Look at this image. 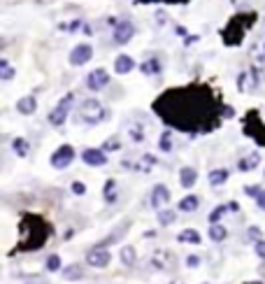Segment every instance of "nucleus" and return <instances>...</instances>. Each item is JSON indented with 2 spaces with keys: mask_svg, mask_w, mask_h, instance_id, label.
I'll return each instance as SVG.
<instances>
[{
  "mask_svg": "<svg viewBox=\"0 0 265 284\" xmlns=\"http://www.w3.org/2000/svg\"><path fill=\"white\" fill-rule=\"evenodd\" d=\"M17 110L21 112V114H33V112L37 110V100L33 96H24L17 103Z\"/></svg>",
  "mask_w": 265,
  "mask_h": 284,
  "instance_id": "f8f14e48",
  "label": "nucleus"
},
{
  "mask_svg": "<svg viewBox=\"0 0 265 284\" xmlns=\"http://www.w3.org/2000/svg\"><path fill=\"white\" fill-rule=\"evenodd\" d=\"M132 35H135V26H132L131 21H119L114 26L112 40H114V45H126V42H131Z\"/></svg>",
  "mask_w": 265,
  "mask_h": 284,
  "instance_id": "39448f33",
  "label": "nucleus"
},
{
  "mask_svg": "<svg viewBox=\"0 0 265 284\" xmlns=\"http://www.w3.org/2000/svg\"><path fill=\"white\" fill-rule=\"evenodd\" d=\"M247 284H263V282H261V280H256V282H247Z\"/></svg>",
  "mask_w": 265,
  "mask_h": 284,
  "instance_id": "72a5a7b5",
  "label": "nucleus"
},
{
  "mask_svg": "<svg viewBox=\"0 0 265 284\" xmlns=\"http://www.w3.org/2000/svg\"><path fill=\"white\" fill-rule=\"evenodd\" d=\"M72 100H75V93H65V96L58 100V105L52 110L49 121H52L53 126H63V124H65V119H68V114H70V110H72Z\"/></svg>",
  "mask_w": 265,
  "mask_h": 284,
  "instance_id": "f257e3e1",
  "label": "nucleus"
},
{
  "mask_svg": "<svg viewBox=\"0 0 265 284\" xmlns=\"http://www.w3.org/2000/svg\"><path fill=\"white\" fill-rule=\"evenodd\" d=\"M72 161H75V147H70V144H63L52 154V166L56 170H65Z\"/></svg>",
  "mask_w": 265,
  "mask_h": 284,
  "instance_id": "7ed1b4c3",
  "label": "nucleus"
},
{
  "mask_svg": "<svg viewBox=\"0 0 265 284\" xmlns=\"http://www.w3.org/2000/svg\"><path fill=\"white\" fill-rule=\"evenodd\" d=\"M80 114L84 121H88V124H98V121L105 116V110H103V105H100L98 100H84Z\"/></svg>",
  "mask_w": 265,
  "mask_h": 284,
  "instance_id": "f03ea898",
  "label": "nucleus"
},
{
  "mask_svg": "<svg viewBox=\"0 0 265 284\" xmlns=\"http://www.w3.org/2000/svg\"><path fill=\"white\" fill-rule=\"evenodd\" d=\"M81 159L86 166H93V168H100L107 163V156H105V149H84L81 151Z\"/></svg>",
  "mask_w": 265,
  "mask_h": 284,
  "instance_id": "1a4fd4ad",
  "label": "nucleus"
},
{
  "mask_svg": "<svg viewBox=\"0 0 265 284\" xmlns=\"http://www.w3.org/2000/svg\"><path fill=\"white\" fill-rule=\"evenodd\" d=\"M105 149H119V140H109L105 144Z\"/></svg>",
  "mask_w": 265,
  "mask_h": 284,
  "instance_id": "473e14b6",
  "label": "nucleus"
},
{
  "mask_svg": "<svg viewBox=\"0 0 265 284\" xmlns=\"http://www.w3.org/2000/svg\"><path fill=\"white\" fill-rule=\"evenodd\" d=\"M12 77H14V68H12V63H9V61H5V58H2V61H0V80L9 82Z\"/></svg>",
  "mask_w": 265,
  "mask_h": 284,
  "instance_id": "6ab92c4d",
  "label": "nucleus"
},
{
  "mask_svg": "<svg viewBox=\"0 0 265 284\" xmlns=\"http://www.w3.org/2000/svg\"><path fill=\"white\" fill-rule=\"evenodd\" d=\"M226 235H228V231H226L221 224H212V226H210V238H212L214 242H223Z\"/></svg>",
  "mask_w": 265,
  "mask_h": 284,
  "instance_id": "dca6fc26",
  "label": "nucleus"
},
{
  "mask_svg": "<svg viewBox=\"0 0 265 284\" xmlns=\"http://www.w3.org/2000/svg\"><path fill=\"white\" fill-rule=\"evenodd\" d=\"M142 72H144V75H159V72H160V63L156 61V58L144 61V63H142Z\"/></svg>",
  "mask_w": 265,
  "mask_h": 284,
  "instance_id": "412c9836",
  "label": "nucleus"
},
{
  "mask_svg": "<svg viewBox=\"0 0 265 284\" xmlns=\"http://www.w3.org/2000/svg\"><path fill=\"white\" fill-rule=\"evenodd\" d=\"M263 58H265V45H263Z\"/></svg>",
  "mask_w": 265,
  "mask_h": 284,
  "instance_id": "f704fd0d",
  "label": "nucleus"
},
{
  "mask_svg": "<svg viewBox=\"0 0 265 284\" xmlns=\"http://www.w3.org/2000/svg\"><path fill=\"white\" fill-rule=\"evenodd\" d=\"M238 166H239V170H254L258 166V154H251L247 159H242Z\"/></svg>",
  "mask_w": 265,
  "mask_h": 284,
  "instance_id": "5701e85b",
  "label": "nucleus"
},
{
  "mask_svg": "<svg viewBox=\"0 0 265 284\" xmlns=\"http://www.w3.org/2000/svg\"><path fill=\"white\" fill-rule=\"evenodd\" d=\"M198 205H200L198 196H184V198L179 200V212H195Z\"/></svg>",
  "mask_w": 265,
  "mask_h": 284,
  "instance_id": "ddd939ff",
  "label": "nucleus"
},
{
  "mask_svg": "<svg viewBox=\"0 0 265 284\" xmlns=\"http://www.w3.org/2000/svg\"><path fill=\"white\" fill-rule=\"evenodd\" d=\"M249 238H254L258 242V240H261V231H258V228H249Z\"/></svg>",
  "mask_w": 265,
  "mask_h": 284,
  "instance_id": "2f4dec72",
  "label": "nucleus"
},
{
  "mask_svg": "<svg viewBox=\"0 0 265 284\" xmlns=\"http://www.w3.org/2000/svg\"><path fill=\"white\" fill-rule=\"evenodd\" d=\"M132 68H135V61H132V56H128V54H121V56H116V61H114V72H116V75H128Z\"/></svg>",
  "mask_w": 265,
  "mask_h": 284,
  "instance_id": "9d476101",
  "label": "nucleus"
},
{
  "mask_svg": "<svg viewBox=\"0 0 265 284\" xmlns=\"http://www.w3.org/2000/svg\"><path fill=\"white\" fill-rule=\"evenodd\" d=\"M186 263H188V268H195L198 263H200V258H198V256H188V258H186Z\"/></svg>",
  "mask_w": 265,
  "mask_h": 284,
  "instance_id": "7c9ffc66",
  "label": "nucleus"
},
{
  "mask_svg": "<svg viewBox=\"0 0 265 284\" xmlns=\"http://www.w3.org/2000/svg\"><path fill=\"white\" fill-rule=\"evenodd\" d=\"M207 179H210V184H212V187H221V184L228 179V170H226V168H216V170L210 172V177H207Z\"/></svg>",
  "mask_w": 265,
  "mask_h": 284,
  "instance_id": "2eb2a0df",
  "label": "nucleus"
},
{
  "mask_svg": "<svg viewBox=\"0 0 265 284\" xmlns=\"http://www.w3.org/2000/svg\"><path fill=\"white\" fill-rule=\"evenodd\" d=\"M172 149V138H170V133L165 131V133L160 135V151H170Z\"/></svg>",
  "mask_w": 265,
  "mask_h": 284,
  "instance_id": "a878e982",
  "label": "nucleus"
},
{
  "mask_svg": "<svg viewBox=\"0 0 265 284\" xmlns=\"http://www.w3.org/2000/svg\"><path fill=\"white\" fill-rule=\"evenodd\" d=\"M105 200L107 203H114L116 200V182L114 179H107L105 182Z\"/></svg>",
  "mask_w": 265,
  "mask_h": 284,
  "instance_id": "4be33fe9",
  "label": "nucleus"
},
{
  "mask_svg": "<svg viewBox=\"0 0 265 284\" xmlns=\"http://www.w3.org/2000/svg\"><path fill=\"white\" fill-rule=\"evenodd\" d=\"M256 203H258V207H261V210H265V191H261V194H258Z\"/></svg>",
  "mask_w": 265,
  "mask_h": 284,
  "instance_id": "c756f323",
  "label": "nucleus"
},
{
  "mask_svg": "<svg viewBox=\"0 0 265 284\" xmlns=\"http://www.w3.org/2000/svg\"><path fill=\"white\" fill-rule=\"evenodd\" d=\"M109 261H112V254H109L105 247H93L86 254V263L93 268H107Z\"/></svg>",
  "mask_w": 265,
  "mask_h": 284,
  "instance_id": "20e7f679",
  "label": "nucleus"
},
{
  "mask_svg": "<svg viewBox=\"0 0 265 284\" xmlns=\"http://www.w3.org/2000/svg\"><path fill=\"white\" fill-rule=\"evenodd\" d=\"M47 270H52V273L61 270V256L58 254H52V256L47 258Z\"/></svg>",
  "mask_w": 265,
  "mask_h": 284,
  "instance_id": "393cba45",
  "label": "nucleus"
},
{
  "mask_svg": "<svg viewBox=\"0 0 265 284\" xmlns=\"http://www.w3.org/2000/svg\"><path fill=\"white\" fill-rule=\"evenodd\" d=\"M175 219H177L175 210H159V224L160 226H170V224H175Z\"/></svg>",
  "mask_w": 265,
  "mask_h": 284,
  "instance_id": "a211bd4d",
  "label": "nucleus"
},
{
  "mask_svg": "<svg viewBox=\"0 0 265 284\" xmlns=\"http://www.w3.org/2000/svg\"><path fill=\"white\" fill-rule=\"evenodd\" d=\"M254 249H256V254L261 258H265V240H258L256 245H254Z\"/></svg>",
  "mask_w": 265,
  "mask_h": 284,
  "instance_id": "cd10ccee",
  "label": "nucleus"
},
{
  "mask_svg": "<svg viewBox=\"0 0 265 284\" xmlns=\"http://www.w3.org/2000/svg\"><path fill=\"white\" fill-rule=\"evenodd\" d=\"M226 210H228L226 205H219V207H216V210L210 214V224H216V222H219V217H221V214H226Z\"/></svg>",
  "mask_w": 265,
  "mask_h": 284,
  "instance_id": "bb28decb",
  "label": "nucleus"
},
{
  "mask_svg": "<svg viewBox=\"0 0 265 284\" xmlns=\"http://www.w3.org/2000/svg\"><path fill=\"white\" fill-rule=\"evenodd\" d=\"M170 203V189L165 184H156L151 189V196H149V205L154 210H160L163 205Z\"/></svg>",
  "mask_w": 265,
  "mask_h": 284,
  "instance_id": "6e6552de",
  "label": "nucleus"
},
{
  "mask_svg": "<svg viewBox=\"0 0 265 284\" xmlns=\"http://www.w3.org/2000/svg\"><path fill=\"white\" fill-rule=\"evenodd\" d=\"M12 147H14V151H17L19 156H26L28 154V142L24 138H17V140L12 142Z\"/></svg>",
  "mask_w": 265,
  "mask_h": 284,
  "instance_id": "b1692460",
  "label": "nucleus"
},
{
  "mask_svg": "<svg viewBox=\"0 0 265 284\" xmlns=\"http://www.w3.org/2000/svg\"><path fill=\"white\" fill-rule=\"evenodd\" d=\"M107 84H109V75H107V70H103V68H96L93 72H88L86 75V86L91 91L105 89Z\"/></svg>",
  "mask_w": 265,
  "mask_h": 284,
  "instance_id": "0eeeda50",
  "label": "nucleus"
},
{
  "mask_svg": "<svg viewBox=\"0 0 265 284\" xmlns=\"http://www.w3.org/2000/svg\"><path fill=\"white\" fill-rule=\"evenodd\" d=\"M72 191H75L77 196H84L86 194V187H84L81 182H72Z\"/></svg>",
  "mask_w": 265,
  "mask_h": 284,
  "instance_id": "c85d7f7f",
  "label": "nucleus"
},
{
  "mask_svg": "<svg viewBox=\"0 0 265 284\" xmlns=\"http://www.w3.org/2000/svg\"><path fill=\"white\" fill-rule=\"evenodd\" d=\"M135 258H137L135 249H132L131 245H126V247L121 249V261H124V266H132V263H135Z\"/></svg>",
  "mask_w": 265,
  "mask_h": 284,
  "instance_id": "aec40b11",
  "label": "nucleus"
},
{
  "mask_svg": "<svg viewBox=\"0 0 265 284\" xmlns=\"http://www.w3.org/2000/svg\"><path fill=\"white\" fill-rule=\"evenodd\" d=\"M93 58V47L81 42V45H75V49L70 52V63L72 65H84Z\"/></svg>",
  "mask_w": 265,
  "mask_h": 284,
  "instance_id": "423d86ee",
  "label": "nucleus"
},
{
  "mask_svg": "<svg viewBox=\"0 0 265 284\" xmlns=\"http://www.w3.org/2000/svg\"><path fill=\"white\" fill-rule=\"evenodd\" d=\"M63 277L75 282V280H81V277H84V270H81V266H68L63 270Z\"/></svg>",
  "mask_w": 265,
  "mask_h": 284,
  "instance_id": "f3484780",
  "label": "nucleus"
},
{
  "mask_svg": "<svg viewBox=\"0 0 265 284\" xmlns=\"http://www.w3.org/2000/svg\"><path fill=\"white\" fill-rule=\"evenodd\" d=\"M195 179H198V172H195V168H182V170H179V184H182L184 189L193 187Z\"/></svg>",
  "mask_w": 265,
  "mask_h": 284,
  "instance_id": "9b49d317",
  "label": "nucleus"
},
{
  "mask_svg": "<svg viewBox=\"0 0 265 284\" xmlns=\"http://www.w3.org/2000/svg\"><path fill=\"white\" fill-rule=\"evenodd\" d=\"M177 240L186 242V245H200V233L193 231V228H186V231H182L177 235Z\"/></svg>",
  "mask_w": 265,
  "mask_h": 284,
  "instance_id": "4468645a",
  "label": "nucleus"
}]
</instances>
